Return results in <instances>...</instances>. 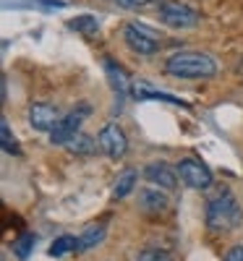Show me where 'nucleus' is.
<instances>
[{"label":"nucleus","instance_id":"6e6552de","mask_svg":"<svg viewBox=\"0 0 243 261\" xmlns=\"http://www.w3.org/2000/svg\"><path fill=\"white\" fill-rule=\"evenodd\" d=\"M29 123L32 128L37 130H55V125L60 123V113H58V107L47 105V102H37L29 107Z\"/></svg>","mask_w":243,"mask_h":261},{"label":"nucleus","instance_id":"a211bd4d","mask_svg":"<svg viewBox=\"0 0 243 261\" xmlns=\"http://www.w3.org/2000/svg\"><path fill=\"white\" fill-rule=\"evenodd\" d=\"M37 243V238L32 235V232H27V235H21L18 241L13 243V251H16V256L18 258H29V253H32V246Z\"/></svg>","mask_w":243,"mask_h":261},{"label":"nucleus","instance_id":"4468645a","mask_svg":"<svg viewBox=\"0 0 243 261\" xmlns=\"http://www.w3.org/2000/svg\"><path fill=\"white\" fill-rule=\"evenodd\" d=\"M71 251H79V238H74V235H60L50 246V256H55V258L71 253Z\"/></svg>","mask_w":243,"mask_h":261},{"label":"nucleus","instance_id":"dca6fc26","mask_svg":"<svg viewBox=\"0 0 243 261\" xmlns=\"http://www.w3.org/2000/svg\"><path fill=\"white\" fill-rule=\"evenodd\" d=\"M134 186H136V172H134V170H126L123 175L115 180L113 196H115V199H123V196H128L131 191H134Z\"/></svg>","mask_w":243,"mask_h":261},{"label":"nucleus","instance_id":"412c9836","mask_svg":"<svg viewBox=\"0 0 243 261\" xmlns=\"http://www.w3.org/2000/svg\"><path fill=\"white\" fill-rule=\"evenodd\" d=\"M225 261H243V246L230 248V251H228V256H225Z\"/></svg>","mask_w":243,"mask_h":261},{"label":"nucleus","instance_id":"2eb2a0df","mask_svg":"<svg viewBox=\"0 0 243 261\" xmlns=\"http://www.w3.org/2000/svg\"><path fill=\"white\" fill-rule=\"evenodd\" d=\"M134 94H136V97H149V99H165V102H170V105H186L183 99L173 97V94H165V92H157V89H149V86H144L141 81L134 86Z\"/></svg>","mask_w":243,"mask_h":261},{"label":"nucleus","instance_id":"f8f14e48","mask_svg":"<svg viewBox=\"0 0 243 261\" xmlns=\"http://www.w3.org/2000/svg\"><path fill=\"white\" fill-rule=\"evenodd\" d=\"M105 238V227L102 225H89L81 235H79V251H89V248H94L100 241Z\"/></svg>","mask_w":243,"mask_h":261},{"label":"nucleus","instance_id":"1a4fd4ad","mask_svg":"<svg viewBox=\"0 0 243 261\" xmlns=\"http://www.w3.org/2000/svg\"><path fill=\"white\" fill-rule=\"evenodd\" d=\"M144 178H147L149 183H154V186L165 188V191L178 188V170H173V167L165 165V162H152V165H147Z\"/></svg>","mask_w":243,"mask_h":261},{"label":"nucleus","instance_id":"9d476101","mask_svg":"<svg viewBox=\"0 0 243 261\" xmlns=\"http://www.w3.org/2000/svg\"><path fill=\"white\" fill-rule=\"evenodd\" d=\"M139 206H141L144 214L157 217V214H162V212L167 209V196L160 193V191L144 188V191H139Z\"/></svg>","mask_w":243,"mask_h":261},{"label":"nucleus","instance_id":"9b49d317","mask_svg":"<svg viewBox=\"0 0 243 261\" xmlns=\"http://www.w3.org/2000/svg\"><path fill=\"white\" fill-rule=\"evenodd\" d=\"M105 71L110 76V84H113V89L118 92V97L123 99L126 97V89H128V81H126V71L118 68V65L113 60H105Z\"/></svg>","mask_w":243,"mask_h":261},{"label":"nucleus","instance_id":"f3484780","mask_svg":"<svg viewBox=\"0 0 243 261\" xmlns=\"http://www.w3.org/2000/svg\"><path fill=\"white\" fill-rule=\"evenodd\" d=\"M71 29L84 32V34H97V32H100V24H97L94 16H79V18L71 21Z\"/></svg>","mask_w":243,"mask_h":261},{"label":"nucleus","instance_id":"aec40b11","mask_svg":"<svg viewBox=\"0 0 243 261\" xmlns=\"http://www.w3.org/2000/svg\"><path fill=\"white\" fill-rule=\"evenodd\" d=\"M136 261H175V258L167 251H162V248H147V251L139 253Z\"/></svg>","mask_w":243,"mask_h":261},{"label":"nucleus","instance_id":"39448f33","mask_svg":"<svg viewBox=\"0 0 243 261\" xmlns=\"http://www.w3.org/2000/svg\"><path fill=\"white\" fill-rule=\"evenodd\" d=\"M86 115H89V105L81 102V105L76 107V110H71L65 118H60V123L55 125V130L50 134V141H53V144H63V146H65V144H68V141L79 134V125H81V120H84Z\"/></svg>","mask_w":243,"mask_h":261},{"label":"nucleus","instance_id":"6ab92c4d","mask_svg":"<svg viewBox=\"0 0 243 261\" xmlns=\"http://www.w3.org/2000/svg\"><path fill=\"white\" fill-rule=\"evenodd\" d=\"M0 136H3V149L8 151V154H18V146H16V139L11 136V125H8V120H6V118L0 120Z\"/></svg>","mask_w":243,"mask_h":261},{"label":"nucleus","instance_id":"4be33fe9","mask_svg":"<svg viewBox=\"0 0 243 261\" xmlns=\"http://www.w3.org/2000/svg\"><path fill=\"white\" fill-rule=\"evenodd\" d=\"M149 0H118V6L123 8H139V6H147Z\"/></svg>","mask_w":243,"mask_h":261},{"label":"nucleus","instance_id":"0eeeda50","mask_svg":"<svg viewBox=\"0 0 243 261\" xmlns=\"http://www.w3.org/2000/svg\"><path fill=\"white\" fill-rule=\"evenodd\" d=\"M123 39H126V45L139 55H154L160 50V39L152 32H147L144 27H136V24H128L123 29Z\"/></svg>","mask_w":243,"mask_h":261},{"label":"nucleus","instance_id":"423d86ee","mask_svg":"<svg viewBox=\"0 0 243 261\" xmlns=\"http://www.w3.org/2000/svg\"><path fill=\"white\" fill-rule=\"evenodd\" d=\"M97 144H100V149L105 151V154L113 157V160L126 157V151H128V139H126V134L120 130V125H115V123H107L100 130Z\"/></svg>","mask_w":243,"mask_h":261},{"label":"nucleus","instance_id":"ddd939ff","mask_svg":"<svg viewBox=\"0 0 243 261\" xmlns=\"http://www.w3.org/2000/svg\"><path fill=\"white\" fill-rule=\"evenodd\" d=\"M97 146H100V144H94V139L86 136V134H76L68 144H65V149L74 151V154H92Z\"/></svg>","mask_w":243,"mask_h":261},{"label":"nucleus","instance_id":"7ed1b4c3","mask_svg":"<svg viewBox=\"0 0 243 261\" xmlns=\"http://www.w3.org/2000/svg\"><path fill=\"white\" fill-rule=\"evenodd\" d=\"M160 21L173 29H193L202 21V13L186 3H178V0H165L160 6Z\"/></svg>","mask_w":243,"mask_h":261},{"label":"nucleus","instance_id":"f257e3e1","mask_svg":"<svg viewBox=\"0 0 243 261\" xmlns=\"http://www.w3.org/2000/svg\"><path fill=\"white\" fill-rule=\"evenodd\" d=\"M165 71L175 79H212L217 73V63L212 55L183 50V53H175L173 58H167Z\"/></svg>","mask_w":243,"mask_h":261},{"label":"nucleus","instance_id":"20e7f679","mask_svg":"<svg viewBox=\"0 0 243 261\" xmlns=\"http://www.w3.org/2000/svg\"><path fill=\"white\" fill-rule=\"evenodd\" d=\"M175 170H178V178H181L188 188L204 191V188H209V186H212V172H209V167H207V165H202L199 160H193V157L181 160Z\"/></svg>","mask_w":243,"mask_h":261},{"label":"nucleus","instance_id":"f03ea898","mask_svg":"<svg viewBox=\"0 0 243 261\" xmlns=\"http://www.w3.org/2000/svg\"><path fill=\"white\" fill-rule=\"evenodd\" d=\"M240 220H243V212L233 193H220L207 204V225L214 232L235 230L240 225Z\"/></svg>","mask_w":243,"mask_h":261}]
</instances>
